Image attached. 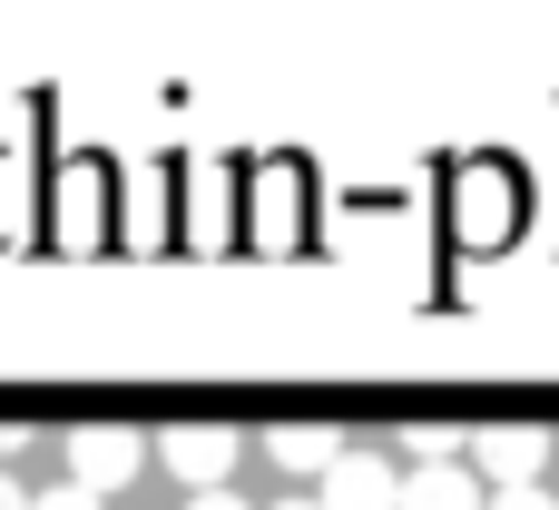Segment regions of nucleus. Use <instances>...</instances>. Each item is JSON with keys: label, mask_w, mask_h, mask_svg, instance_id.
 <instances>
[{"label": "nucleus", "mask_w": 559, "mask_h": 510, "mask_svg": "<svg viewBox=\"0 0 559 510\" xmlns=\"http://www.w3.org/2000/svg\"><path fill=\"white\" fill-rule=\"evenodd\" d=\"M59 452H69V482H79V491H98V501H108L118 482H138V462H147V442H138V432H118V423H79Z\"/></svg>", "instance_id": "obj_1"}, {"label": "nucleus", "mask_w": 559, "mask_h": 510, "mask_svg": "<svg viewBox=\"0 0 559 510\" xmlns=\"http://www.w3.org/2000/svg\"><path fill=\"white\" fill-rule=\"evenodd\" d=\"M472 462H481L491 491H540L550 432H540V423H491V432H472Z\"/></svg>", "instance_id": "obj_2"}, {"label": "nucleus", "mask_w": 559, "mask_h": 510, "mask_svg": "<svg viewBox=\"0 0 559 510\" xmlns=\"http://www.w3.org/2000/svg\"><path fill=\"white\" fill-rule=\"evenodd\" d=\"M157 452H167V472H177V482H187V501H197V491H226V472H236V452H246V442H236L226 423H177Z\"/></svg>", "instance_id": "obj_3"}, {"label": "nucleus", "mask_w": 559, "mask_h": 510, "mask_svg": "<svg viewBox=\"0 0 559 510\" xmlns=\"http://www.w3.org/2000/svg\"><path fill=\"white\" fill-rule=\"evenodd\" d=\"M324 510H403V472L383 462V452H344L334 472H324Z\"/></svg>", "instance_id": "obj_4"}, {"label": "nucleus", "mask_w": 559, "mask_h": 510, "mask_svg": "<svg viewBox=\"0 0 559 510\" xmlns=\"http://www.w3.org/2000/svg\"><path fill=\"white\" fill-rule=\"evenodd\" d=\"M265 452H275L285 482H314V491H324V472L344 462V442H334L324 423H285V432H265Z\"/></svg>", "instance_id": "obj_5"}, {"label": "nucleus", "mask_w": 559, "mask_h": 510, "mask_svg": "<svg viewBox=\"0 0 559 510\" xmlns=\"http://www.w3.org/2000/svg\"><path fill=\"white\" fill-rule=\"evenodd\" d=\"M403 510H491V501H481V472L432 462V472H413V482H403Z\"/></svg>", "instance_id": "obj_6"}, {"label": "nucleus", "mask_w": 559, "mask_h": 510, "mask_svg": "<svg viewBox=\"0 0 559 510\" xmlns=\"http://www.w3.org/2000/svg\"><path fill=\"white\" fill-rule=\"evenodd\" d=\"M29 510H108V501H98V491H79V482H59V491H39Z\"/></svg>", "instance_id": "obj_7"}, {"label": "nucleus", "mask_w": 559, "mask_h": 510, "mask_svg": "<svg viewBox=\"0 0 559 510\" xmlns=\"http://www.w3.org/2000/svg\"><path fill=\"white\" fill-rule=\"evenodd\" d=\"M491 510H559L550 491H491Z\"/></svg>", "instance_id": "obj_8"}, {"label": "nucleus", "mask_w": 559, "mask_h": 510, "mask_svg": "<svg viewBox=\"0 0 559 510\" xmlns=\"http://www.w3.org/2000/svg\"><path fill=\"white\" fill-rule=\"evenodd\" d=\"M187 510H246V501H236V491H197Z\"/></svg>", "instance_id": "obj_9"}, {"label": "nucleus", "mask_w": 559, "mask_h": 510, "mask_svg": "<svg viewBox=\"0 0 559 510\" xmlns=\"http://www.w3.org/2000/svg\"><path fill=\"white\" fill-rule=\"evenodd\" d=\"M0 510H29V491H20V482H10V472H0Z\"/></svg>", "instance_id": "obj_10"}, {"label": "nucleus", "mask_w": 559, "mask_h": 510, "mask_svg": "<svg viewBox=\"0 0 559 510\" xmlns=\"http://www.w3.org/2000/svg\"><path fill=\"white\" fill-rule=\"evenodd\" d=\"M275 510H324V501H275Z\"/></svg>", "instance_id": "obj_11"}]
</instances>
